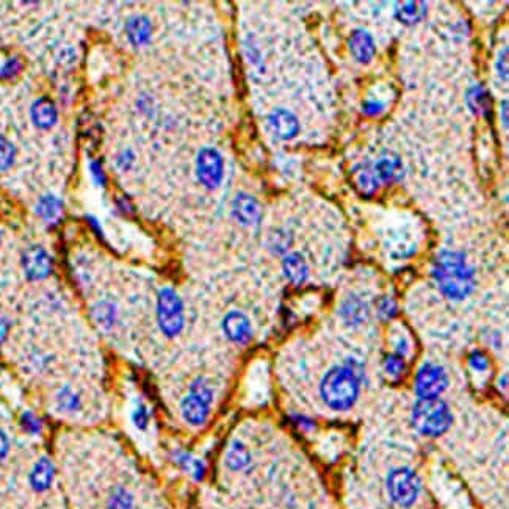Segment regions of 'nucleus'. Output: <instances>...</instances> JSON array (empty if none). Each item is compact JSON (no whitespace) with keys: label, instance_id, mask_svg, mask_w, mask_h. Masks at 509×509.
Returning <instances> with one entry per match:
<instances>
[{"label":"nucleus","instance_id":"f257e3e1","mask_svg":"<svg viewBox=\"0 0 509 509\" xmlns=\"http://www.w3.org/2000/svg\"><path fill=\"white\" fill-rule=\"evenodd\" d=\"M431 275L439 290L450 300L461 301L475 289L473 268L469 266L466 254L443 250L432 260Z\"/></svg>","mask_w":509,"mask_h":509},{"label":"nucleus","instance_id":"f03ea898","mask_svg":"<svg viewBox=\"0 0 509 509\" xmlns=\"http://www.w3.org/2000/svg\"><path fill=\"white\" fill-rule=\"evenodd\" d=\"M359 378L348 365L331 368L320 384L323 402L331 409L347 411L359 397Z\"/></svg>","mask_w":509,"mask_h":509},{"label":"nucleus","instance_id":"7ed1b4c3","mask_svg":"<svg viewBox=\"0 0 509 509\" xmlns=\"http://www.w3.org/2000/svg\"><path fill=\"white\" fill-rule=\"evenodd\" d=\"M412 425L420 434L439 437L450 428L453 417L448 406L439 398H420L412 407Z\"/></svg>","mask_w":509,"mask_h":509},{"label":"nucleus","instance_id":"20e7f679","mask_svg":"<svg viewBox=\"0 0 509 509\" xmlns=\"http://www.w3.org/2000/svg\"><path fill=\"white\" fill-rule=\"evenodd\" d=\"M386 487L393 503L407 508L417 501L420 491H422V481L412 469L397 467L390 470L387 476Z\"/></svg>","mask_w":509,"mask_h":509},{"label":"nucleus","instance_id":"39448f33","mask_svg":"<svg viewBox=\"0 0 509 509\" xmlns=\"http://www.w3.org/2000/svg\"><path fill=\"white\" fill-rule=\"evenodd\" d=\"M157 321L162 333L168 337L181 334L185 323L183 303L173 289L165 287L157 296Z\"/></svg>","mask_w":509,"mask_h":509},{"label":"nucleus","instance_id":"423d86ee","mask_svg":"<svg viewBox=\"0 0 509 509\" xmlns=\"http://www.w3.org/2000/svg\"><path fill=\"white\" fill-rule=\"evenodd\" d=\"M196 177L207 190L220 187L225 177V162L213 148H202L196 155Z\"/></svg>","mask_w":509,"mask_h":509},{"label":"nucleus","instance_id":"0eeeda50","mask_svg":"<svg viewBox=\"0 0 509 509\" xmlns=\"http://www.w3.org/2000/svg\"><path fill=\"white\" fill-rule=\"evenodd\" d=\"M448 384L447 372L441 365L425 364L416 374V392L420 398H437Z\"/></svg>","mask_w":509,"mask_h":509},{"label":"nucleus","instance_id":"6e6552de","mask_svg":"<svg viewBox=\"0 0 509 509\" xmlns=\"http://www.w3.org/2000/svg\"><path fill=\"white\" fill-rule=\"evenodd\" d=\"M21 264L25 276L31 279V281H40V279L47 278L50 271H52V259L40 245H30L29 248H25Z\"/></svg>","mask_w":509,"mask_h":509},{"label":"nucleus","instance_id":"1a4fd4ad","mask_svg":"<svg viewBox=\"0 0 509 509\" xmlns=\"http://www.w3.org/2000/svg\"><path fill=\"white\" fill-rule=\"evenodd\" d=\"M222 331L229 340L238 343V345H245L252 339L251 321L238 310H231L222 318Z\"/></svg>","mask_w":509,"mask_h":509},{"label":"nucleus","instance_id":"9d476101","mask_svg":"<svg viewBox=\"0 0 509 509\" xmlns=\"http://www.w3.org/2000/svg\"><path fill=\"white\" fill-rule=\"evenodd\" d=\"M348 49L351 52L353 59L356 61L367 65L373 60L374 54H377V46H374V40L370 35V31L365 29H354L351 35L348 38Z\"/></svg>","mask_w":509,"mask_h":509},{"label":"nucleus","instance_id":"9b49d317","mask_svg":"<svg viewBox=\"0 0 509 509\" xmlns=\"http://www.w3.org/2000/svg\"><path fill=\"white\" fill-rule=\"evenodd\" d=\"M234 218L245 226L257 225L262 218V208L254 196L248 193H237L232 201Z\"/></svg>","mask_w":509,"mask_h":509},{"label":"nucleus","instance_id":"f8f14e48","mask_svg":"<svg viewBox=\"0 0 509 509\" xmlns=\"http://www.w3.org/2000/svg\"><path fill=\"white\" fill-rule=\"evenodd\" d=\"M268 124L273 133L281 139H291L300 132V123L294 113L285 108H275L268 116Z\"/></svg>","mask_w":509,"mask_h":509},{"label":"nucleus","instance_id":"ddd939ff","mask_svg":"<svg viewBox=\"0 0 509 509\" xmlns=\"http://www.w3.org/2000/svg\"><path fill=\"white\" fill-rule=\"evenodd\" d=\"M373 171L378 177L379 183L390 185L393 182L402 181L403 177V163L398 155H381L377 162L373 163Z\"/></svg>","mask_w":509,"mask_h":509},{"label":"nucleus","instance_id":"4468645a","mask_svg":"<svg viewBox=\"0 0 509 509\" xmlns=\"http://www.w3.org/2000/svg\"><path fill=\"white\" fill-rule=\"evenodd\" d=\"M466 104L476 116L491 118L494 102L491 91L483 84H475L469 88L466 93Z\"/></svg>","mask_w":509,"mask_h":509},{"label":"nucleus","instance_id":"2eb2a0df","mask_svg":"<svg viewBox=\"0 0 509 509\" xmlns=\"http://www.w3.org/2000/svg\"><path fill=\"white\" fill-rule=\"evenodd\" d=\"M351 174H353L354 187L362 196L370 198V196H373L378 192L379 182H378L377 174H374V171H373V163L365 160L359 165H356L351 171Z\"/></svg>","mask_w":509,"mask_h":509},{"label":"nucleus","instance_id":"dca6fc26","mask_svg":"<svg viewBox=\"0 0 509 509\" xmlns=\"http://www.w3.org/2000/svg\"><path fill=\"white\" fill-rule=\"evenodd\" d=\"M339 314L348 326H359L368 318V304L358 295H348L342 301Z\"/></svg>","mask_w":509,"mask_h":509},{"label":"nucleus","instance_id":"f3484780","mask_svg":"<svg viewBox=\"0 0 509 509\" xmlns=\"http://www.w3.org/2000/svg\"><path fill=\"white\" fill-rule=\"evenodd\" d=\"M30 118L40 129H49L56 123L59 112L49 98H38L30 107Z\"/></svg>","mask_w":509,"mask_h":509},{"label":"nucleus","instance_id":"a211bd4d","mask_svg":"<svg viewBox=\"0 0 509 509\" xmlns=\"http://www.w3.org/2000/svg\"><path fill=\"white\" fill-rule=\"evenodd\" d=\"M285 278L294 285H301L309 276V266L300 252H290L282 260Z\"/></svg>","mask_w":509,"mask_h":509},{"label":"nucleus","instance_id":"6ab92c4d","mask_svg":"<svg viewBox=\"0 0 509 509\" xmlns=\"http://www.w3.org/2000/svg\"><path fill=\"white\" fill-rule=\"evenodd\" d=\"M54 476H55V467L52 461H50L49 457H41L30 472L29 476L30 486L38 492L46 491V489H49L50 485H52Z\"/></svg>","mask_w":509,"mask_h":509},{"label":"nucleus","instance_id":"aec40b11","mask_svg":"<svg viewBox=\"0 0 509 509\" xmlns=\"http://www.w3.org/2000/svg\"><path fill=\"white\" fill-rule=\"evenodd\" d=\"M428 13V5L420 0H407L395 3V17L404 25H413L425 19Z\"/></svg>","mask_w":509,"mask_h":509},{"label":"nucleus","instance_id":"412c9836","mask_svg":"<svg viewBox=\"0 0 509 509\" xmlns=\"http://www.w3.org/2000/svg\"><path fill=\"white\" fill-rule=\"evenodd\" d=\"M182 417L187 423L193 426H199L206 423L208 417V404L204 403L202 400L196 398L193 395H188L182 400L181 403Z\"/></svg>","mask_w":509,"mask_h":509},{"label":"nucleus","instance_id":"4be33fe9","mask_svg":"<svg viewBox=\"0 0 509 509\" xmlns=\"http://www.w3.org/2000/svg\"><path fill=\"white\" fill-rule=\"evenodd\" d=\"M126 31L132 44H135V46H143V44L151 40L152 25L148 17L135 16L129 19V22L126 25Z\"/></svg>","mask_w":509,"mask_h":509},{"label":"nucleus","instance_id":"5701e85b","mask_svg":"<svg viewBox=\"0 0 509 509\" xmlns=\"http://www.w3.org/2000/svg\"><path fill=\"white\" fill-rule=\"evenodd\" d=\"M171 457H173V461L177 466L185 470V472H188L195 480L199 481L204 478V475H206V466H204V462L198 459V457H195L192 453H188V451L177 448L171 453Z\"/></svg>","mask_w":509,"mask_h":509},{"label":"nucleus","instance_id":"b1692460","mask_svg":"<svg viewBox=\"0 0 509 509\" xmlns=\"http://www.w3.org/2000/svg\"><path fill=\"white\" fill-rule=\"evenodd\" d=\"M225 462L231 470H243L245 467L250 466L251 455L243 443L240 441H234L226 451Z\"/></svg>","mask_w":509,"mask_h":509},{"label":"nucleus","instance_id":"393cba45","mask_svg":"<svg viewBox=\"0 0 509 509\" xmlns=\"http://www.w3.org/2000/svg\"><path fill=\"white\" fill-rule=\"evenodd\" d=\"M63 212V202L54 195H44L36 204V213L46 222H55Z\"/></svg>","mask_w":509,"mask_h":509},{"label":"nucleus","instance_id":"a878e982","mask_svg":"<svg viewBox=\"0 0 509 509\" xmlns=\"http://www.w3.org/2000/svg\"><path fill=\"white\" fill-rule=\"evenodd\" d=\"M91 315L99 328L110 329L114 323V318H116V307H114L113 303L99 301L93 305Z\"/></svg>","mask_w":509,"mask_h":509},{"label":"nucleus","instance_id":"bb28decb","mask_svg":"<svg viewBox=\"0 0 509 509\" xmlns=\"http://www.w3.org/2000/svg\"><path fill=\"white\" fill-rule=\"evenodd\" d=\"M291 243H294V237H291L289 231H285L282 227L273 229L268 235V241H266V245H268L273 254H285L290 250Z\"/></svg>","mask_w":509,"mask_h":509},{"label":"nucleus","instance_id":"cd10ccee","mask_svg":"<svg viewBox=\"0 0 509 509\" xmlns=\"http://www.w3.org/2000/svg\"><path fill=\"white\" fill-rule=\"evenodd\" d=\"M55 403L56 407L63 412H74L80 407V397L77 395V392L71 389L69 386H63L61 389L56 392Z\"/></svg>","mask_w":509,"mask_h":509},{"label":"nucleus","instance_id":"c85d7f7f","mask_svg":"<svg viewBox=\"0 0 509 509\" xmlns=\"http://www.w3.org/2000/svg\"><path fill=\"white\" fill-rule=\"evenodd\" d=\"M133 508V499L129 491H126L124 487H118L110 494V499H108V509H132Z\"/></svg>","mask_w":509,"mask_h":509},{"label":"nucleus","instance_id":"c756f323","mask_svg":"<svg viewBox=\"0 0 509 509\" xmlns=\"http://www.w3.org/2000/svg\"><path fill=\"white\" fill-rule=\"evenodd\" d=\"M384 370L387 374H390L393 378L402 377L406 370V362L403 356H400L397 353L387 354L384 359Z\"/></svg>","mask_w":509,"mask_h":509},{"label":"nucleus","instance_id":"7c9ffc66","mask_svg":"<svg viewBox=\"0 0 509 509\" xmlns=\"http://www.w3.org/2000/svg\"><path fill=\"white\" fill-rule=\"evenodd\" d=\"M190 395L199 398L204 403L210 404L213 400V390L210 389V386L207 384L206 379L196 378L192 383V386H190Z\"/></svg>","mask_w":509,"mask_h":509},{"label":"nucleus","instance_id":"2f4dec72","mask_svg":"<svg viewBox=\"0 0 509 509\" xmlns=\"http://www.w3.org/2000/svg\"><path fill=\"white\" fill-rule=\"evenodd\" d=\"M15 146L3 135H0V171H6L11 167L13 162H15Z\"/></svg>","mask_w":509,"mask_h":509},{"label":"nucleus","instance_id":"473e14b6","mask_svg":"<svg viewBox=\"0 0 509 509\" xmlns=\"http://www.w3.org/2000/svg\"><path fill=\"white\" fill-rule=\"evenodd\" d=\"M19 423H21L22 430L27 432V434H31V436H36L40 434L41 430H43V423L41 420L38 418L33 412L30 411H25L22 412L21 418H19Z\"/></svg>","mask_w":509,"mask_h":509},{"label":"nucleus","instance_id":"72a5a7b5","mask_svg":"<svg viewBox=\"0 0 509 509\" xmlns=\"http://www.w3.org/2000/svg\"><path fill=\"white\" fill-rule=\"evenodd\" d=\"M377 314L381 320H392L397 315V303L390 296H383L377 304Z\"/></svg>","mask_w":509,"mask_h":509},{"label":"nucleus","instance_id":"f704fd0d","mask_svg":"<svg viewBox=\"0 0 509 509\" xmlns=\"http://www.w3.org/2000/svg\"><path fill=\"white\" fill-rule=\"evenodd\" d=\"M149 420H151V413H149L148 407H146V404L138 403L135 407H133V411H132V423L135 425L138 430L143 431V430L148 428Z\"/></svg>","mask_w":509,"mask_h":509},{"label":"nucleus","instance_id":"c9c22d12","mask_svg":"<svg viewBox=\"0 0 509 509\" xmlns=\"http://www.w3.org/2000/svg\"><path fill=\"white\" fill-rule=\"evenodd\" d=\"M21 68H22L21 60H19L17 56H10V59L3 63V66L0 68V77L3 79L15 77V75L21 71Z\"/></svg>","mask_w":509,"mask_h":509},{"label":"nucleus","instance_id":"e433bc0d","mask_svg":"<svg viewBox=\"0 0 509 509\" xmlns=\"http://www.w3.org/2000/svg\"><path fill=\"white\" fill-rule=\"evenodd\" d=\"M469 365L472 367L475 372H485L489 367V358L485 353L480 351V349H475V351H472L469 356Z\"/></svg>","mask_w":509,"mask_h":509},{"label":"nucleus","instance_id":"4c0bfd02","mask_svg":"<svg viewBox=\"0 0 509 509\" xmlns=\"http://www.w3.org/2000/svg\"><path fill=\"white\" fill-rule=\"evenodd\" d=\"M508 47L505 46L503 49L499 52L497 61H495V69H497V74L501 80H508Z\"/></svg>","mask_w":509,"mask_h":509},{"label":"nucleus","instance_id":"58836bf2","mask_svg":"<svg viewBox=\"0 0 509 509\" xmlns=\"http://www.w3.org/2000/svg\"><path fill=\"white\" fill-rule=\"evenodd\" d=\"M383 110H384L383 102L373 99L362 102V113L367 114V116H377V114H379Z\"/></svg>","mask_w":509,"mask_h":509},{"label":"nucleus","instance_id":"ea45409f","mask_svg":"<svg viewBox=\"0 0 509 509\" xmlns=\"http://www.w3.org/2000/svg\"><path fill=\"white\" fill-rule=\"evenodd\" d=\"M90 169H91V176H93V181L98 183V185H105V181H107V176L104 173V168H102V165L99 162H91L90 163Z\"/></svg>","mask_w":509,"mask_h":509},{"label":"nucleus","instance_id":"a19ab883","mask_svg":"<svg viewBox=\"0 0 509 509\" xmlns=\"http://www.w3.org/2000/svg\"><path fill=\"white\" fill-rule=\"evenodd\" d=\"M393 347H395V353L404 358V356H407V353H409L411 343H409V340H407V337L397 335L395 342H393Z\"/></svg>","mask_w":509,"mask_h":509},{"label":"nucleus","instance_id":"79ce46f5","mask_svg":"<svg viewBox=\"0 0 509 509\" xmlns=\"http://www.w3.org/2000/svg\"><path fill=\"white\" fill-rule=\"evenodd\" d=\"M8 331H10V323H8V318H6L2 312H0V345L5 342L6 335H8Z\"/></svg>","mask_w":509,"mask_h":509},{"label":"nucleus","instance_id":"37998d69","mask_svg":"<svg viewBox=\"0 0 509 509\" xmlns=\"http://www.w3.org/2000/svg\"><path fill=\"white\" fill-rule=\"evenodd\" d=\"M10 450V439L3 431H0V459H3Z\"/></svg>","mask_w":509,"mask_h":509},{"label":"nucleus","instance_id":"c03bdc74","mask_svg":"<svg viewBox=\"0 0 509 509\" xmlns=\"http://www.w3.org/2000/svg\"><path fill=\"white\" fill-rule=\"evenodd\" d=\"M132 162H133V155L130 154L129 151L123 152V154H121V155L118 157V167H119V168H124V169H127V168L130 167V163H132Z\"/></svg>","mask_w":509,"mask_h":509},{"label":"nucleus","instance_id":"a18cd8bd","mask_svg":"<svg viewBox=\"0 0 509 509\" xmlns=\"http://www.w3.org/2000/svg\"><path fill=\"white\" fill-rule=\"evenodd\" d=\"M508 110H509V108H508V99H503V100H501L500 102V121H501V124H503V127H505V129H508Z\"/></svg>","mask_w":509,"mask_h":509},{"label":"nucleus","instance_id":"49530a36","mask_svg":"<svg viewBox=\"0 0 509 509\" xmlns=\"http://www.w3.org/2000/svg\"><path fill=\"white\" fill-rule=\"evenodd\" d=\"M118 206H119V210L123 208V212H129V213L133 212V206H132V204L129 201L124 199V198L118 201Z\"/></svg>","mask_w":509,"mask_h":509},{"label":"nucleus","instance_id":"de8ad7c7","mask_svg":"<svg viewBox=\"0 0 509 509\" xmlns=\"http://www.w3.org/2000/svg\"><path fill=\"white\" fill-rule=\"evenodd\" d=\"M2 240H3V232H2V229H0V243H2Z\"/></svg>","mask_w":509,"mask_h":509}]
</instances>
